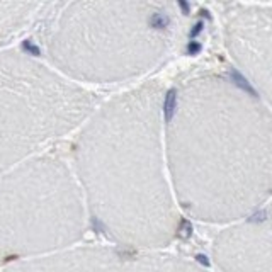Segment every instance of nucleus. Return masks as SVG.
<instances>
[{"label":"nucleus","mask_w":272,"mask_h":272,"mask_svg":"<svg viewBox=\"0 0 272 272\" xmlns=\"http://www.w3.org/2000/svg\"><path fill=\"white\" fill-rule=\"evenodd\" d=\"M175 107H177V95L175 90H170L165 97V104H163V114H165V121L170 123L175 114Z\"/></svg>","instance_id":"1"},{"label":"nucleus","mask_w":272,"mask_h":272,"mask_svg":"<svg viewBox=\"0 0 272 272\" xmlns=\"http://www.w3.org/2000/svg\"><path fill=\"white\" fill-rule=\"evenodd\" d=\"M198 259H199V261H201V262H203V264H204V266H209V262H208V259H206V257H204V255H199V257H198Z\"/></svg>","instance_id":"8"},{"label":"nucleus","mask_w":272,"mask_h":272,"mask_svg":"<svg viewBox=\"0 0 272 272\" xmlns=\"http://www.w3.org/2000/svg\"><path fill=\"white\" fill-rule=\"evenodd\" d=\"M179 5H181V7H182V9H184V10H186V12H187V10H189V5H187V3H184V2H181V3H179Z\"/></svg>","instance_id":"9"},{"label":"nucleus","mask_w":272,"mask_h":272,"mask_svg":"<svg viewBox=\"0 0 272 272\" xmlns=\"http://www.w3.org/2000/svg\"><path fill=\"white\" fill-rule=\"evenodd\" d=\"M170 22V19L167 17L165 14H153L152 19H150V26L155 27V29H162V27H167Z\"/></svg>","instance_id":"3"},{"label":"nucleus","mask_w":272,"mask_h":272,"mask_svg":"<svg viewBox=\"0 0 272 272\" xmlns=\"http://www.w3.org/2000/svg\"><path fill=\"white\" fill-rule=\"evenodd\" d=\"M187 51H189V54H196L201 51V44L198 43V41H191L189 46H187Z\"/></svg>","instance_id":"5"},{"label":"nucleus","mask_w":272,"mask_h":272,"mask_svg":"<svg viewBox=\"0 0 272 272\" xmlns=\"http://www.w3.org/2000/svg\"><path fill=\"white\" fill-rule=\"evenodd\" d=\"M201 31H203V22H198V24L194 26V29L191 31V37H196Z\"/></svg>","instance_id":"6"},{"label":"nucleus","mask_w":272,"mask_h":272,"mask_svg":"<svg viewBox=\"0 0 272 272\" xmlns=\"http://www.w3.org/2000/svg\"><path fill=\"white\" fill-rule=\"evenodd\" d=\"M266 213H257V215H255V216H252V220L254 221H257V223H261V221H264V220H266Z\"/></svg>","instance_id":"7"},{"label":"nucleus","mask_w":272,"mask_h":272,"mask_svg":"<svg viewBox=\"0 0 272 272\" xmlns=\"http://www.w3.org/2000/svg\"><path fill=\"white\" fill-rule=\"evenodd\" d=\"M232 80H233V83L238 87V89H242L244 92H247V94H250V95H255V89L252 85H250V82L247 80V78L244 77L242 73H238L237 70H232Z\"/></svg>","instance_id":"2"},{"label":"nucleus","mask_w":272,"mask_h":272,"mask_svg":"<svg viewBox=\"0 0 272 272\" xmlns=\"http://www.w3.org/2000/svg\"><path fill=\"white\" fill-rule=\"evenodd\" d=\"M191 233H192L191 223H189V221H186V220H182V223H181V235H182V238H189Z\"/></svg>","instance_id":"4"}]
</instances>
